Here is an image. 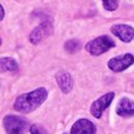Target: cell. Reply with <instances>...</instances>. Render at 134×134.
<instances>
[{"mask_svg":"<svg viewBox=\"0 0 134 134\" xmlns=\"http://www.w3.org/2000/svg\"><path fill=\"white\" fill-rule=\"evenodd\" d=\"M47 97H48V92L46 88H37L30 93L19 95L14 102V109L24 114L31 113L37 108H39L42 105V102L47 99Z\"/></svg>","mask_w":134,"mask_h":134,"instance_id":"1","label":"cell"},{"mask_svg":"<svg viewBox=\"0 0 134 134\" xmlns=\"http://www.w3.org/2000/svg\"><path fill=\"white\" fill-rule=\"evenodd\" d=\"M115 46V42L109 38L108 35H101L95 39L91 40L90 42L86 44V51L92 55H101L102 53L109 51L111 48Z\"/></svg>","mask_w":134,"mask_h":134,"instance_id":"2","label":"cell"},{"mask_svg":"<svg viewBox=\"0 0 134 134\" xmlns=\"http://www.w3.org/2000/svg\"><path fill=\"white\" fill-rule=\"evenodd\" d=\"M4 127L8 134H24L30 130V124L21 116L6 115L4 118Z\"/></svg>","mask_w":134,"mask_h":134,"instance_id":"3","label":"cell"},{"mask_svg":"<svg viewBox=\"0 0 134 134\" xmlns=\"http://www.w3.org/2000/svg\"><path fill=\"white\" fill-rule=\"evenodd\" d=\"M133 64H134V55L131 53H126V54H121V55L112 58L107 65H108V68L111 71L119 73V72H122L125 69H127Z\"/></svg>","mask_w":134,"mask_h":134,"instance_id":"4","label":"cell"},{"mask_svg":"<svg viewBox=\"0 0 134 134\" xmlns=\"http://www.w3.org/2000/svg\"><path fill=\"white\" fill-rule=\"evenodd\" d=\"M52 33H53L52 21L46 20L42 24H40L39 26H37V27L32 31V33L30 34V41L32 42L33 45H38L39 42H41L45 38L51 35Z\"/></svg>","mask_w":134,"mask_h":134,"instance_id":"5","label":"cell"},{"mask_svg":"<svg viewBox=\"0 0 134 134\" xmlns=\"http://www.w3.org/2000/svg\"><path fill=\"white\" fill-rule=\"evenodd\" d=\"M114 97H115L114 92H108L106 94H104L102 97H100L98 100H95L92 104V106H91V113H92V115L97 119L101 118L102 112L112 104Z\"/></svg>","mask_w":134,"mask_h":134,"instance_id":"6","label":"cell"},{"mask_svg":"<svg viewBox=\"0 0 134 134\" xmlns=\"http://www.w3.org/2000/svg\"><path fill=\"white\" fill-rule=\"evenodd\" d=\"M111 32L124 42H131L134 40V28L130 25H124V24L114 25L112 26Z\"/></svg>","mask_w":134,"mask_h":134,"instance_id":"7","label":"cell"},{"mask_svg":"<svg viewBox=\"0 0 134 134\" xmlns=\"http://www.w3.org/2000/svg\"><path fill=\"white\" fill-rule=\"evenodd\" d=\"M94 124L90 121L88 119H80L71 128V134H95Z\"/></svg>","mask_w":134,"mask_h":134,"instance_id":"8","label":"cell"},{"mask_svg":"<svg viewBox=\"0 0 134 134\" xmlns=\"http://www.w3.org/2000/svg\"><path fill=\"white\" fill-rule=\"evenodd\" d=\"M116 114L124 118H130L134 115V102L128 98H122L116 106Z\"/></svg>","mask_w":134,"mask_h":134,"instance_id":"9","label":"cell"},{"mask_svg":"<svg viewBox=\"0 0 134 134\" xmlns=\"http://www.w3.org/2000/svg\"><path fill=\"white\" fill-rule=\"evenodd\" d=\"M55 80L64 93H69L73 88V79L67 72H59L55 75Z\"/></svg>","mask_w":134,"mask_h":134,"instance_id":"10","label":"cell"},{"mask_svg":"<svg viewBox=\"0 0 134 134\" xmlns=\"http://www.w3.org/2000/svg\"><path fill=\"white\" fill-rule=\"evenodd\" d=\"M19 71V65L13 58H0V72L15 73Z\"/></svg>","mask_w":134,"mask_h":134,"instance_id":"11","label":"cell"},{"mask_svg":"<svg viewBox=\"0 0 134 134\" xmlns=\"http://www.w3.org/2000/svg\"><path fill=\"white\" fill-rule=\"evenodd\" d=\"M81 48V42L76 39H72L65 44V49L68 52L69 54H74L76 52H79Z\"/></svg>","mask_w":134,"mask_h":134,"instance_id":"12","label":"cell"},{"mask_svg":"<svg viewBox=\"0 0 134 134\" xmlns=\"http://www.w3.org/2000/svg\"><path fill=\"white\" fill-rule=\"evenodd\" d=\"M101 1H102V4H104V7L109 12L115 11L119 6L118 0H101Z\"/></svg>","mask_w":134,"mask_h":134,"instance_id":"13","label":"cell"},{"mask_svg":"<svg viewBox=\"0 0 134 134\" xmlns=\"http://www.w3.org/2000/svg\"><path fill=\"white\" fill-rule=\"evenodd\" d=\"M30 130H31V134H48L44 127H41V126H39V125L31 126Z\"/></svg>","mask_w":134,"mask_h":134,"instance_id":"14","label":"cell"},{"mask_svg":"<svg viewBox=\"0 0 134 134\" xmlns=\"http://www.w3.org/2000/svg\"><path fill=\"white\" fill-rule=\"evenodd\" d=\"M4 16H5V11H4V7H2L1 4H0V21L4 19Z\"/></svg>","mask_w":134,"mask_h":134,"instance_id":"15","label":"cell"},{"mask_svg":"<svg viewBox=\"0 0 134 134\" xmlns=\"http://www.w3.org/2000/svg\"><path fill=\"white\" fill-rule=\"evenodd\" d=\"M0 45H1V39H0Z\"/></svg>","mask_w":134,"mask_h":134,"instance_id":"16","label":"cell"}]
</instances>
